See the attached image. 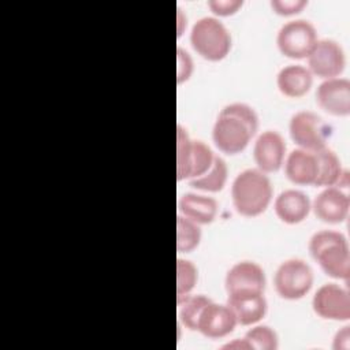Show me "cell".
I'll use <instances>...</instances> for the list:
<instances>
[{
  "instance_id": "83f0119b",
  "label": "cell",
  "mask_w": 350,
  "mask_h": 350,
  "mask_svg": "<svg viewBox=\"0 0 350 350\" xmlns=\"http://www.w3.org/2000/svg\"><path fill=\"white\" fill-rule=\"evenodd\" d=\"M176 82L178 85L186 82L190 79L193 71H194V63L187 51H185L182 46L176 48Z\"/></svg>"
},
{
  "instance_id": "8992f818",
  "label": "cell",
  "mask_w": 350,
  "mask_h": 350,
  "mask_svg": "<svg viewBox=\"0 0 350 350\" xmlns=\"http://www.w3.org/2000/svg\"><path fill=\"white\" fill-rule=\"evenodd\" d=\"M317 31L306 19H291L280 26L276 34V45L280 53L288 59H306L317 42Z\"/></svg>"
},
{
  "instance_id": "ba28073f",
  "label": "cell",
  "mask_w": 350,
  "mask_h": 350,
  "mask_svg": "<svg viewBox=\"0 0 350 350\" xmlns=\"http://www.w3.org/2000/svg\"><path fill=\"white\" fill-rule=\"evenodd\" d=\"M308 70L312 75L329 79L339 77L346 66V56L342 45L332 38L317 40L306 57Z\"/></svg>"
},
{
  "instance_id": "7402d4cb",
  "label": "cell",
  "mask_w": 350,
  "mask_h": 350,
  "mask_svg": "<svg viewBox=\"0 0 350 350\" xmlns=\"http://www.w3.org/2000/svg\"><path fill=\"white\" fill-rule=\"evenodd\" d=\"M211 301L212 299L204 294H190L186 298L180 299L178 302L179 324L187 328L189 331H196L200 314Z\"/></svg>"
},
{
  "instance_id": "ac0fdd59",
  "label": "cell",
  "mask_w": 350,
  "mask_h": 350,
  "mask_svg": "<svg viewBox=\"0 0 350 350\" xmlns=\"http://www.w3.org/2000/svg\"><path fill=\"white\" fill-rule=\"evenodd\" d=\"M179 215L202 224H211L219 211V204L213 197L200 193H185L178 201Z\"/></svg>"
},
{
  "instance_id": "f546056e",
  "label": "cell",
  "mask_w": 350,
  "mask_h": 350,
  "mask_svg": "<svg viewBox=\"0 0 350 350\" xmlns=\"http://www.w3.org/2000/svg\"><path fill=\"white\" fill-rule=\"evenodd\" d=\"M243 5L242 0H209L208 7L215 16H230L239 11Z\"/></svg>"
},
{
  "instance_id": "cb8c5ba5",
  "label": "cell",
  "mask_w": 350,
  "mask_h": 350,
  "mask_svg": "<svg viewBox=\"0 0 350 350\" xmlns=\"http://www.w3.org/2000/svg\"><path fill=\"white\" fill-rule=\"evenodd\" d=\"M216 154L213 150L201 139H193L191 152L187 167V180L204 175L213 164Z\"/></svg>"
},
{
  "instance_id": "ffe728a7",
  "label": "cell",
  "mask_w": 350,
  "mask_h": 350,
  "mask_svg": "<svg viewBox=\"0 0 350 350\" xmlns=\"http://www.w3.org/2000/svg\"><path fill=\"white\" fill-rule=\"evenodd\" d=\"M317 157V178L314 186L329 187L342 185V179L347 180L346 171L342 167L339 156L328 146L314 150Z\"/></svg>"
},
{
  "instance_id": "6da1fadb",
  "label": "cell",
  "mask_w": 350,
  "mask_h": 350,
  "mask_svg": "<svg viewBox=\"0 0 350 350\" xmlns=\"http://www.w3.org/2000/svg\"><path fill=\"white\" fill-rule=\"evenodd\" d=\"M258 131V115L249 104L230 103L223 107L212 127L215 146L224 154H238L246 149Z\"/></svg>"
},
{
  "instance_id": "3957f363",
  "label": "cell",
  "mask_w": 350,
  "mask_h": 350,
  "mask_svg": "<svg viewBox=\"0 0 350 350\" xmlns=\"http://www.w3.org/2000/svg\"><path fill=\"white\" fill-rule=\"evenodd\" d=\"M309 253L331 278L347 282L350 276V247L347 238L335 230H320L309 239Z\"/></svg>"
},
{
  "instance_id": "d6a6232c",
  "label": "cell",
  "mask_w": 350,
  "mask_h": 350,
  "mask_svg": "<svg viewBox=\"0 0 350 350\" xmlns=\"http://www.w3.org/2000/svg\"><path fill=\"white\" fill-rule=\"evenodd\" d=\"M176 21H178V37H180L186 29L187 25V18L183 14V10L180 7H178V14H176Z\"/></svg>"
},
{
  "instance_id": "30bf717a",
  "label": "cell",
  "mask_w": 350,
  "mask_h": 350,
  "mask_svg": "<svg viewBox=\"0 0 350 350\" xmlns=\"http://www.w3.org/2000/svg\"><path fill=\"white\" fill-rule=\"evenodd\" d=\"M286 141L276 130L260 133L253 145V159L256 168L265 174H272L283 167L286 159Z\"/></svg>"
},
{
  "instance_id": "4316f807",
  "label": "cell",
  "mask_w": 350,
  "mask_h": 350,
  "mask_svg": "<svg viewBox=\"0 0 350 350\" xmlns=\"http://www.w3.org/2000/svg\"><path fill=\"white\" fill-rule=\"evenodd\" d=\"M193 138L189 135L187 130L178 124L176 127V179L186 180L187 179V167L191 152Z\"/></svg>"
},
{
  "instance_id": "484cf974",
  "label": "cell",
  "mask_w": 350,
  "mask_h": 350,
  "mask_svg": "<svg viewBox=\"0 0 350 350\" xmlns=\"http://www.w3.org/2000/svg\"><path fill=\"white\" fill-rule=\"evenodd\" d=\"M243 338L254 350H276L279 347L276 331L265 324H253Z\"/></svg>"
},
{
  "instance_id": "d6986e66",
  "label": "cell",
  "mask_w": 350,
  "mask_h": 350,
  "mask_svg": "<svg viewBox=\"0 0 350 350\" xmlns=\"http://www.w3.org/2000/svg\"><path fill=\"white\" fill-rule=\"evenodd\" d=\"M313 85V75L308 67L302 64H287L282 67L276 75V86L279 92L290 98L305 96Z\"/></svg>"
},
{
  "instance_id": "5b68a950",
  "label": "cell",
  "mask_w": 350,
  "mask_h": 350,
  "mask_svg": "<svg viewBox=\"0 0 350 350\" xmlns=\"http://www.w3.org/2000/svg\"><path fill=\"white\" fill-rule=\"evenodd\" d=\"M314 282L313 269L302 258H287L273 273V286L280 298L297 301L304 298Z\"/></svg>"
},
{
  "instance_id": "d4e9b609",
  "label": "cell",
  "mask_w": 350,
  "mask_h": 350,
  "mask_svg": "<svg viewBox=\"0 0 350 350\" xmlns=\"http://www.w3.org/2000/svg\"><path fill=\"white\" fill-rule=\"evenodd\" d=\"M198 280V269L193 261L176 260V302L191 294Z\"/></svg>"
},
{
  "instance_id": "52a82bcc",
  "label": "cell",
  "mask_w": 350,
  "mask_h": 350,
  "mask_svg": "<svg viewBox=\"0 0 350 350\" xmlns=\"http://www.w3.org/2000/svg\"><path fill=\"white\" fill-rule=\"evenodd\" d=\"M288 133L298 148L314 152L327 146L331 130L320 115L304 109L290 118Z\"/></svg>"
},
{
  "instance_id": "9a60e30c",
  "label": "cell",
  "mask_w": 350,
  "mask_h": 350,
  "mask_svg": "<svg viewBox=\"0 0 350 350\" xmlns=\"http://www.w3.org/2000/svg\"><path fill=\"white\" fill-rule=\"evenodd\" d=\"M267 278L262 267L250 260L235 262L226 273L224 287L227 294L241 290L264 291Z\"/></svg>"
},
{
  "instance_id": "603a6c76",
  "label": "cell",
  "mask_w": 350,
  "mask_h": 350,
  "mask_svg": "<svg viewBox=\"0 0 350 350\" xmlns=\"http://www.w3.org/2000/svg\"><path fill=\"white\" fill-rule=\"evenodd\" d=\"M202 231L198 223L178 215L176 216V250L178 253H190L201 242Z\"/></svg>"
},
{
  "instance_id": "9c48e42d",
  "label": "cell",
  "mask_w": 350,
  "mask_h": 350,
  "mask_svg": "<svg viewBox=\"0 0 350 350\" xmlns=\"http://www.w3.org/2000/svg\"><path fill=\"white\" fill-rule=\"evenodd\" d=\"M312 308L324 320L347 321L350 319V293L338 283H324L316 290Z\"/></svg>"
},
{
  "instance_id": "1f68e13d",
  "label": "cell",
  "mask_w": 350,
  "mask_h": 350,
  "mask_svg": "<svg viewBox=\"0 0 350 350\" xmlns=\"http://www.w3.org/2000/svg\"><path fill=\"white\" fill-rule=\"evenodd\" d=\"M221 349H237V350H252L250 345L247 343V340L245 338L241 339H234L232 342L226 343L224 346H221Z\"/></svg>"
},
{
  "instance_id": "4fadbf2b",
  "label": "cell",
  "mask_w": 350,
  "mask_h": 350,
  "mask_svg": "<svg viewBox=\"0 0 350 350\" xmlns=\"http://www.w3.org/2000/svg\"><path fill=\"white\" fill-rule=\"evenodd\" d=\"M226 304L234 312L238 324L253 325L262 320L268 310V302L264 291L241 290L227 294Z\"/></svg>"
},
{
  "instance_id": "277c9868",
  "label": "cell",
  "mask_w": 350,
  "mask_h": 350,
  "mask_svg": "<svg viewBox=\"0 0 350 350\" xmlns=\"http://www.w3.org/2000/svg\"><path fill=\"white\" fill-rule=\"evenodd\" d=\"M190 44L202 59L220 62L231 51L232 38L227 26L216 16H202L190 30Z\"/></svg>"
},
{
  "instance_id": "f1b7e54d",
  "label": "cell",
  "mask_w": 350,
  "mask_h": 350,
  "mask_svg": "<svg viewBox=\"0 0 350 350\" xmlns=\"http://www.w3.org/2000/svg\"><path fill=\"white\" fill-rule=\"evenodd\" d=\"M308 5L306 0H272L271 8L275 14L282 16H290L301 12Z\"/></svg>"
},
{
  "instance_id": "4dcf8cb0",
  "label": "cell",
  "mask_w": 350,
  "mask_h": 350,
  "mask_svg": "<svg viewBox=\"0 0 350 350\" xmlns=\"http://www.w3.org/2000/svg\"><path fill=\"white\" fill-rule=\"evenodd\" d=\"M350 346V327H342L334 336L332 349L334 350H349Z\"/></svg>"
},
{
  "instance_id": "5bb4252c",
  "label": "cell",
  "mask_w": 350,
  "mask_h": 350,
  "mask_svg": "<svg viewBox=\"0 0 350 350\" xmlns=\"http://www.w3.org/2000/svg\"><path fill=\"white\" fill-rule=\"evenodd\" d=\"M350 209V197L338 186L324 187L312 201V211L314 216L329 224L342 223Z\"/></svg>"
},
{
  "instance_id": "44dd1931",
  "label": "cell",
  "mask_w": 350,
  "mask_h": 350,
  "mask_svg": "<svg viewBox=\"0 0 350 350\" xmlns=\"http://www.w3.org/2000/svg\"><path fill=\"white\" fill-rule=\"evenodd\" d=\"M228 179V165L226 160L220 156H216L211 168L201 176L189 180L193 189L205 193H217L224 189Z\"/></svg>"
},
{
  "instance_id": "2e32d148",
  "label": "cell",
  "mask_w": 350,
  "mask_h": 350,
  "mask_svg": "<svg viewBox=\"0 0 350 350\" xmlns=\"http://www.w3.org/2000/svg\"><path fill=\"white\" fill-rule=\"evenodd\" d=\"M276 216L286 224H298L304 221L312 211V201L301 190L286 189L280 191L273 201Z\"/></svg>"
},
{
  "instance_id": "7c38bea8",
  "label": "cell",
  "mask_w": 350,
  "mask_h": 350,
  "mask_svg": "<svg viewBox=\"0 0 350 350\" xmlns=\"http://www.w3.org/2000/svg\"><path fill=\"white\" fill-rule=\"evenodd\" d=\"M316 103L329 115L347 116L350 113V81L342 77L324 79L316 89Z\"/></svg>"
},
{
  "instance_id": "e0dca14e",
  "label": "cell",
  "mask_w": 350,
  "mask_h": 350,
  "mask_svg": "<svg viewBox=\"0 0 350 350\" xmlns=\"http://www.w3.org/2000/svg\"><path fill=\"white\" fill-rule=\"evenodd\" d=\"M284 175L294 185L314 186L317 178V157L312 150L295 148L286 154Z\"/></svg>"
},
{
  "instance_id": "7a4b0ae2",
  "label": "cell",
  "mask_w": 350,
  "mask_h": 350,
  "mask_svg": "<svg viewBox=\"0 0 350 350\" xmlns=\"http://www.w3.org/2000/svg\"><path fill=\"white\" fill-rule=\"evenodd\" d=\"M273 197L268 174L258 168L241 171L231 183V200L235 211L245 217H256L267 211Z\"/></svg>"
},
{
  "instance_id": "8fae6325",
  "label": "cell",
  "mask_w": 350,
  "mask_h": 350,
  "mask_svg": "<svg viewBox=\"0 0 350 350\" xmlns=\"http://www.w3.org/2000/svg\"><path fill=\"white\" fill-rule=\"evenodd\" d=\"M237 325V317L227 304L211 301L202 309L196 331L208 339H221L230 335Z\"/></svg>"
}]
</instances>
